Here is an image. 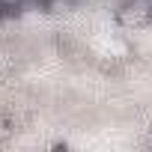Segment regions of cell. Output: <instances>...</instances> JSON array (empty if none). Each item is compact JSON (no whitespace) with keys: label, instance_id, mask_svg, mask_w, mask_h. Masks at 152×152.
Masks as SVG:
<instances>
[{"label":"cell","instance_id":"cell-1","mask_svg":"<svg viewBox=\"0 0 152 152\" xmlns=\"http://www.w3.org/2000/svg\"><path fill=\"white\" fill-rule=\"evenodd\" d=\"M152 21V0H125L116 9V24L125 30H143Z\"/></svg>","mask_w":152,"mask_h":152}]
</instances>
